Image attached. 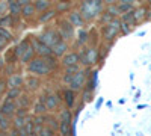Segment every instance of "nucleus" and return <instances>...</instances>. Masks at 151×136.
Segmentation results:
<instances>
[{"label": "nucleus", "mask_w": 151, "mask_h": 136, "mask_svg": "<svg viewBox=\"0 0 151 136\" xmlns=\"http://www.w3.org/2000/svg\"><path fill=\"white\" fill-rule=\"evenodd\" d=\"M107 12L112 15V17H116L118 14H121L119 12V9H118V6H113V5H109V8H107Z\"/></svg>", "instance_id": "nucleus-33"}, {"label": "nucleus", "mask_w": 151, "mask_h": 136, "mask_svg": "<svg viewBox=\"0 0 151 136\" xmlns=\"http://www.w3.org/2000/svg\"><path fill=\"white\" fill-rule=\"evenodd\" d=\"M101 21H103V23H106V24H109V23H112V21H113V18H112V15L109 14V12L106 11L104 14L101 15Z\"/></svg>", "instance_id": "nucleus-35"}, {"label": "nucleus", "mask_w": 151, "mask_h": 136, "mask_svg": "<svg viewBox=\"0 0 151 136\" xmlns=\"http://www.w3.org/2000/svg\"><path fill=\"white\" fill-rule=\"evenodd\" d=\"M12 136H20V135H17V133L14 132V133H12Z\"/></svg>", "instance_id": "nucleus-48"}, {"label": "nucleus", "mask_w": 151, "mask_h": 136, "mask_svg": "<svg viewBox=\"0 0 151 136\" xmlns=\"http://www.w3.org/2000/svg\"><path fill=\"white\" fill-rule=\"evenodd\" d=\"M118 9H119V12H122L125 15V14H129V12H133V5H132V2H121L118 5Z\"/></svg>", "instance_id": "nucleus-20"}, {"label": "nucleus", "mask_w": 151, "mask_h": 136, "mask_svg": "<svg viewBox=\"0 0 151 136\" xmlns=\"http://www.w3.org/2000/svg\"><path fill=\"white\" fill-rule=\"evenodd\" d=\"M20 94H21L20 88L9 89V91H8V94H6V100H8V101H14V98H20Z\"/></svg>", "instance_id": "nucleus-21"}, {"label": "nucleus", "mask_w": 151, "mask_h": 136, "mask_svg": "<svg viewBox=\"0 0 151 136\" xmlns=\"http://www.w3.org/2000/svg\"><path fill=\"white\" fill-rule=\"evenodd\" d=\"M6 8L9 9V5H6V2H0V17H5Z\"/></svg>", "instance_id": "nucleus-38"}, {"label": "nucleus", "mask_w": 151, "mask_h": 136, "mask_svg": "<svg viewBox=\"0 0 151 136\" xmlns=\"http://www.w3.org/2000/svg\"><path fill=\"white\" fill-rule=\"evenodd\" d=\"M33 5H35V9H36V11L45 12V11L50 9V5H52V3H50L48 0H38V2H35Z\"/></svg>", "instance_id": "nucleus-17"}, {"label": "nucleus", "mask_w": 151, "mask_h": 136, "mask_svg": "<svg viewBox=\"0 0 151 136\" xmlns=\"http://www.w3.org/2000/svg\"><path fill=\"white\" fill-rule=\"evenodd\" d=\"M40 41H41L42 44H45L47 47L53 48V47H56L62 40H60V35H59L56 30H45V32L40 36Z\"/></svg>", "instance_id": "nucleus-2"}, {"label": "nucleus", "mask_w": 151, "mask_h": 136, "mask_svg": "<svg viewBox=\"0 0 151 136\" xmlns=\"http://www.w3.org/2000/svg\"><path fill=\"white\" fill-rule=\"evenodd\" d=\"M8 129H9V118L0 112V130L5 132V130H8Z\"/></svg>", "instance_id": "nucleus-25"}, {"label": "nucleus", "mask_w": 151, "mask_h": 136, "mask_svg": "<svg viewBox=\"0 0 151 136\" xmlns=\"http://www.w3.org/2000/svg\"><path fill=\"white\" fill-rule=\"evenodd\" d=\"M38 136H53V130H52V129H48V127L45 126V127H42L41 133L38 135Z\"/></svg>", "instance_id": "nucleus-36"}, {"label": "nucleus", "mask_w": 151, "mask_h": 136, "mask_svg": "<svg viewBox=\"0 0 151 136\" xmlns=\"http://www.w3.org/2000/svg\"><path fill=\"white\" fill-rule=\"evenodd\" d=\"M127 26H129L127 23L121 21V30H122V33H129V32H130V27H127Z\"/></svg>", "instance_id": "nucleus-44"}, {"label": "nucleus", "mask_w": 151, "mask_h": 136, "mask_svg": "<svg viewBox=\"0 0 151 136\" xmlns=\"http://www.w3.org/2000/svg\"><path fill=\"white\" fill-rule=\"evenodd\" d=\"M59 132H60V136H68L71 133V121H60Z\"/></svg>", "instance_id": "nucleus-16"}, {"label": "nucleus", "mask_w": 151, "mask_h": 136, "mask_svg": "<svg viewBox=\"0 0 151 136\" xmlns=\"http://www.w3.org/2000/svg\"><path fill=\"white\" fill-rule=\"evenodd\" d=\"M89 89H86L85 91V94H83V101H89Z\"/></svg>", "instance_id": "nucleus-46"}, {"label": "nucleus", "mask_w": 151, "mask_h": 136, "mask_svg": "<svg viewBox=\"0 0 151 136\" xmlns=\"http://www.w3.org/2000/svg\"><path fill=\"white\" fill-rule=\"evenodd\" d=\"M121 30V21L119 20H113L112 23H109L107 26L104 27L103 33H104V38L107 41H112V40H115V36L118 35V32Z\"/></svg>", "instance_id": "nucleus-4"}, {"label": "nucleus", "mask_w": 151, "mask_h": 136, "mask_svg": "<svg viewBox=\"0 0 151 136\" xmlns=\"http://www.w3.org/2000/svg\"><path fill=\"white\" fill-rule=\"evenodd\" d=\"M133 15H134V21H136V23H137V21H141V20L145 17V9H144V8L136 9V11L133 12Z\"/></svg>", "instance_id": "nucleus-28"}, {"label": "nucleus", "mask_w": 151, "mask_h": 136, "mask_svg": "<svg viewBox=\"0 0 151 136\" xmlns=\"http://www.w3.org/2000/svg\"><path fill=\"white\" fill-rule=\"evenodd\" d=\"M38 86H40V80H38V79L30 77V79L27 80V88H30V89H36Z\"/></svg>", "instance_id": "nucleus-31"}, {"label": "nucleus", "mask_w": 151, "mask_h": 136, "mask_svg": "<svg viewBox=\"0 0 151 136\" xmlns=\"http://www.w3.org/2000/svg\"><path fill=\"white\" fill-rule=\"evenodd\" d=\"M70 23L73 26H82L83 24V18L80 12H71L70 14Z\"/></svg>", "instance_id": "nucleus-15"}, {"label": "nucleus", "mask_w": 151, "mask_h": 136, "mask_svg": "<svg viewBox=\"0 0 151 136\" xmlns=\"http://www.w3.org/2000/svg\"><path fill=\"white\" fill-rule=\"evenodd\" d=\"M26 122H27V118H20V117H17V118L14 119V127H15L17 130H21V129H24Z\"/></svg>", "instance_id": "nucleus-26"}, {"label": "nucleus", "mask_w": 151, "mask_h": 136, "mask_svg": "<svg viewBox=\"0 0 151 136\" xmlns=\"http://www.w3.org/2000/svg\"><path fill=\"white\" fill-rule=\"evenodd\" d=\"M59 35H60V38H64V40H71L74 36V26L70 21H64L59 27Z\"/></svg>", "instance_id": "nucleus-7"}, {"label": "nucleus", "mask_w": 151, "mask_h": 136, "mask_svg": "<svg viewBox=\"0 0 151 136\" xmlns=\"http://www.w3.org/2000/svg\"><path fill=\"white\" fill-rule=\"evenodd\" d=\"M21 83H23V79H21L20 74H12V76L8 79V88H9V89L20 88Z\"/></svg>", "instance_id": "nucleus-11"}, {"label": "nucleus", "mask_w": 151, "mask_h": 136, "mask_svg": "<svg viewBox=\"0 0 151 136\" xmlns=\"http://www.w3.org/2000/svg\"><path fill=\"white\" fill-rule=\"evenodd\" d=\"M58 14L56 12V9H48V11H45V12H42V15L40 17V21L41 23H47V21H50L55 15Z\"/></svg>", "instance_id": "nucleus-19"}, {"label": "nucleus", "mask_w": 151, "mask_h": 136, "mask_svg": "<svg viewBox=\"0 0 151 136\" xmlns=\"http://www.w3.org/2000/svg\"><path fill=\"white\" fill-rule=\"evenodd\" d=\"M0 136H3V132H0Z\"/></svg>", "instance_id": "nucleus-49"}, {"label": "nucleus", "mask_w": 151, "mask_h": 136, "mask_svg": "<svg viewBox=\"0 0 151 136\" xmlns=\"http://www.w3.org/2000/svg\"><path fill=\"white\" fill-rule=\"evenodd\" d=\"M101 11V3L100 2H85L82 5V15L85 18H92Z\"/></svg>", "instance_id": "nucleus-3"}, {"label": "nucleus", "mask_w": 151, "mask_h": 136, "mask_svg": "<svg viewBox=\"0 0 151 136\" xmlns=\"http://www.w3.org/2000/svg\"><path fill=\"white\" fill-rule=\"evenodd\" d=\"M17 114H18V117H20V118H24V117H26V109H21V107H20Z\"/></svg>", "instance_id": "nucleus-45"}, {"label": "nucleus", "mask_w": 151, "mask_h": 136, "mask_svg": "<svg viewBox=\"0 0 151 136\" xmlns=\"http://www.w3.org/2000/svg\"><path fill=\"white\" fill-rule=\"evenodd\" d=\"M27 70L36 76H45V74H50L52 73V68L48 67L47 60L44 58H35L33 60H30L29 65H27Z\"/></svg>", "instance_id": "nucleus-1"}, {"label": "nucleus", "mask_w": 151, "mask_h": 136, "mask_svg": "<svg viewBox=\"0 0 151 136\" xmlns=\"http://www.w3.org/2000/svg\"><path fill=\"white\" fill-rule=\"evenodd\" d=\"M68 8V3L67 2H60L56 5V12H62V11H65Z\"/></svg>", "instance_id": "nucleus-39"}, {"label": "nucleus", "mask_w": 151, "mask_h": 136, "mask_svg": "<svg viewBox=\"0 0 151 136\" xmlns=\"http://www.w3.org/2000/svg\"><path fill=\"white\" fill-rule=\"evenodd\" d=\"M85 82H86V73L85 71H79L74 76V79H73V82L70 85V89L71 91H79L82 86L85 85Z\"/></svg>", "instance_id": "nucleus-8"}, {"label": "nucleus", "mask_w": 151, "mask_h": 136, "mask_svg": "<svg viewBox=\"0 0 151 136\" xmlns=\"http://www.w3.org/2000/svg\"><path fill=\"white\" fill-rule=\"evenodd\" d=\"M59 126H60V124H58V121H56L55 118H47V127H48V129L56 130V129H59Z\"/></svg>", "instance_id": "nucleus-30"}, {"label": "nucleus", "mask_w": 151, "mask_h": 136, "mask_svg": "<svg viewBox=\"0 0 151 136\" xmlns=\"http://www.w3.org/2000/svg\"><path fill=\"white\" fill-rule=\"evenodd\" d=\"M9 26H12V15L9 14V15H5V17H0V27L6 29Z\"/></svg>", "instance_id": "nucleus-24"}, {"label": "nucleus", "mask_w": 151, "mask_h": 136, "mask_svg": "<svg viewBox=\"0 0 151 136\" xmlns=\"http://www.w3.org/2000/svg\"><path fill=\"white\" fill-rule=\"evenodd\" d=\"M32 47H33V50L42 56V58H48V56H52L53 55V50L50 47H47L45 44H42L40 40H32Z\"/></svg>", "instance_id": "nucleus-6"}, {"label": "nucleus", "mask_w": 151, "mask_h": 136, "mask_svg": "<svg viewBox=\"0 0 151 136\" xmlns=\"http://www.w3.org/2000/svg\"><path fill=\"white\" fill-rule=\"evenodd\" d=\"M65 100H67L68 107H71L73 103H74V91H71V89H67L65 91Z\"/></svg>", "instance_id": "nucleus-27"}, {"label": "nucleus", "mask_w": 151, "mask_h": 136, "mask_svg": "<svg viewBox=\"0 0 151 136\" xmlns=\"http://www.w3.org/2000/svg\"><path fill=\"white\" fill-rule=\"evenodd\" d=\"M79 56H80V60H82L85 65H92V64L97 62L98 53H97L95 48H83L82 53Z\"/></svg>", "instance_id": "nucleus-5"}, {"label": "nucleus", "mask_w": 151, "mask_h": 136, "mask_svg": "<svg viewBox=\"0 0 151 136\" xmlns=\"http://www.w3.org/2000/svg\"><path fill=\"white\" fill-rule=\"evenodd\" d=\"M0 112H2L3 115H6L8 118L12 117V115H15V112H17V103L6 100V101L2 104V107H0Z\"/></svg>", "instance_id": "nucleus-9"}, {"label": "nucleus", "mask_w": 151, "mask_h": 136, "mask_svg": "<svg viewBox=\"0 0 151 136\" xmlns=\"http://www.w3.org/2000/svg\"><path fill=\"white\" fill-rule=\"evenodd\" d=\"M33 55H35V50H33V47L30 45V47L27 48V52H26V53H24V55L21 56V62H24V64H26V62H29L30 59L33 60Z\"/></svg>", "instance_id": "nucleus-23"}, {"label": "nucleus", "mask_w": 151, "mask_h": 136, "mask_svg": "<svg viewBox=\"0 0 151 136\" xmlns=\"http://www.w3.org/2000/svg\"><path fill=\"white\" fill-rule=\"evenodd\" d=\"M35 11H36V9H35V5L29 3V5H24V6H23V11H21V12H23L24 17H32V15L35 14Z\"/></svg>", "instance_id": "nucleus-22"}, {"label": "nucleus", "mask_w": 151, "mask_h": 136, "mask_svg": "<svg viewBox=\"0 0 151 136\" xmlns=\"http://www.w3.org/2000/svg\"><path fill=\"white\" fill-rule=\"evenodd\" d=\"M60 118H62V121H71L70 110H62V112H60Z\"/></svg>", "instance_id": "nucleus-37"}, {"label": "nucleus", "mask_w": 151, "mask_h": 136, "mask_svg": "<svg viewBox=\"0 0 151 136\" xmlns=\"http://www.w3.org/2000/svg\"><path fill=\"white\" fill-rule=\"evenodd\" d=\"M8 5H9V11H11V15H12V17H17L20 12L23 11L21 3H20V2H15V0H11Z\"/></svg>", "instance_id": "nucleus-14"}, {"label": "nucleus", "mask_w": 151, "mask_h": 136, "mask_svg": "<svg viewBox=\"0 0 151 136\" xmlns=\"http://www.w3.org/2000/svg\"><path fill=\"white\" fill-rule=\"evenodd\" d=\"M27 103H29V101H27V97H24V95H23V97H20V98H18V104L21 106V109L26 107V106H27Z\"/></svg>", "instance_id": "nucleus-40"}, {"label": "nucleus", "mask_w": 151, "mask_h": 136, "mask_svg": "<svg viewBox=\"0 0 151 136\" xmlns=\"http://www.w3.org/2000/svg\"><path fill=\"white\" fill-rule=\"evenodd\" d=\"M30 45H32V44H30L29 41H23V42H20V44H18V47H17V50H15V55L21 58L24 53L27 52V48H29Z\"/></svg>", "instance_id": "nucleus-18"}, {"label": "nucleus", "mask_w": 151, "mask_h": 136, "mask_svg": "<svg viewBox=\"0 0 151 136\" xmlns=\"http://www.w3.org/2000/svg\"><path fill=\"white\" fill-rule=\"evenodd\" d=\"M6 86H8V82L6 80H0V97H2L6 91Z\"/></svg>", "instance_id": "nucleus-41"}, {"label": "nucleus", "mask_w": 151, "mask_h": 136, "mask_svg": "<svg viewBox=\"0 0 151 136\" xmlns=\"http://www.w3.org/2000/svg\"><path fill=\"white\" fill-rule=\"evenodd\" d=\"M74 76H76V74H73V73H67V71H65V74H64V82H65V83H68V85H71V82H73Z\"/></svg>", "instance_id": "nucleus-34"}, {"label": "nucleus", "mask_w": 151, "mask_h": 136, "mask_svg": "<svg viewBox=\"0 0 151 136\" xmlns=\"http://www.w3.org/2000/svg\"><path fill=\"white\" fill-rule=\"evenodd\" d=\"M58 104H59V97H58L56 94H52V95L45 97V107H47L48 110L58 107Z\"/></svg>", "instance_id": "nucleus-12"}, {"label": "nucleus", "mask_w": 151, "mask_h": 136, "mask_svg": "<svg viewBox=\"0 0 151 136\" xmlns=\"http://www.w3.org/2000/svg\"><path fill=\"white\" fill-rule=\"evenodd\" d=\"M0 36H2L3 40H6V41L12 40V33H11V32H8V30H6V29H3V27H0Z\"/></svg>", "instance_id": "nucleus-32"}, {"label": "nucleus", "mask_w": 151, "mask_h": 136, "mask_svg": "<svg viewBox=\"0 0 151 136\" xmlns=\"http://www.w3.org/2000/svg\"><path fill=\"white\" fill-rule=\"evenodd\" d=\"M52 50H53V55H55V56H64L65 52L68 50V44H67L65 41H60L56 47L52 48Z\"/></svg>", "instance_id": "nucleus-13"}, {"label": "nucleus", "mask_w": 151, "mask_h": 136, "mask_svg": "<svg viewBox=\"0 0 151 136\" xmlns=\"http://www.w3.org/2000/svg\"><path fill=\"white\" fill-rule=\"evenodd\" d=\"M6 42H8V41H6V40H3L2 36H0V48H3V47L6 45Z\"/></svg>", "instance_id": "nucleus-47"}, {"label": "nucleus", "mask_w": 151, "mask_h": 136, "mask_svg": "<svg viewBox=\"0 0 151 136\" xmlns=\"http://www.w3.org/2000/svg\"><path fill=\"white\" fill-rule=\"evenodd\" d=\"M80 62V56L77 53H67L62 59V64L65 67H74V65H79Z\"/></svg>", "instance_id": "nucleus-10"}, {"label": "nucleus", "mask_w": 151, "mask_h": 136, "mask_svg": "<svg viewBox=\"0 0 151 136\" xmlns=\"http://www.w3.org/2000/svg\"><path fill=\"white\" fill-rule=\"evenodd\" d=\"M45 60H47V64H48V67L52 68V70H53V68L56 67V60L53 59V56H48V58H45Z\"/></svg>", "instance_id": "nucleus-42"}, {"label": "nucleus", "mask_w": 151, "mask_h": 136, "mask_svg": "<svg viewBox=\"0 0 151 136\" xmlns=\"http://www.w3.org/2000/svg\"><path fill=\"white\" fill-rule=\"evenodd\" d=\"M86 40H88V33L86 32H80V40H79V44H85L86 42Z\"/></svg>", "instance_id": "nucleus-43"}, {"label": "nucleus", "mask_w": 151, "mask_h": 136, "mask_svg": "<svg viewBox=\"0 0 151 136\" xmlns=\"http://www.w3.org/2000/svg\"><path fill=\"white\" fill-rule=\"evenodd\" d=\"M122 21H124V23H129L130 26H133V24L136 23V21H134V15H133V12H129V14H125V15L122 17Z\"/></svg>", "instance_id": "nucleus-29"}]
</instances>
